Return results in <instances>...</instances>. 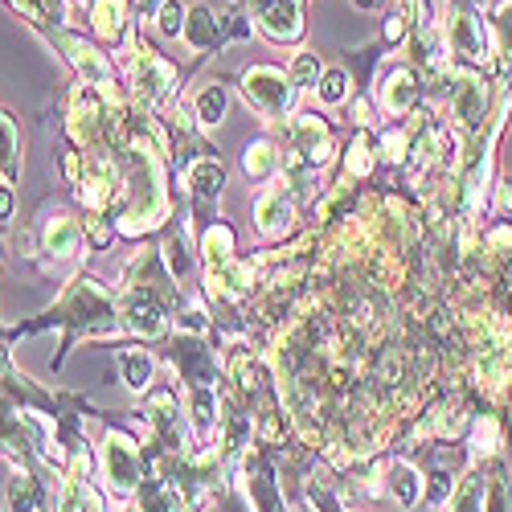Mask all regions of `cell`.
Returning a JSON list of instances; mask_svg holds the SVG:
<instances>
[{
    "label": "cell",
    "mask_w": 512,
    "mask_h": 512,
    "mask_svg": "<svg viewBox=\"0 0 512 512\" xmlns=\"http://www.w3.org/2000/svg\"><path fill=\"white\" fill-rule=\"evenodd\" d=\"M500 431H504V439L512 443V394H508V402H504V414H500Z\"/></svg>",
    "instance_id": "31"
},
{
    "label": "cell",
    "mask_w": 512,
    "mask_h": 512,
    "mask_svg": "<svg viewBox=\"0 0 512 512\" xmlns=\"http://www.w3.org/2000/svg\"><path fill=\"white\" fill-rule=\"evenodd\" d=\"M463 9H476V13H492V0H455Z\"/></svg>",
    "instance_id": "32"
},
{
    "label": "cell",
    "mask_w": 512,
    "mask_h": 512,
    "mask_svg": "<svg viewBox=\"0 0 512 512\" xmlns=\"http://www.w3.org/2000/svg\"><path fill=\"white\" fill-rule=\"evenodd\" d=\"M41 500H46V492H41V480L29 472V467H21V472L9 480V504H13V512H41Z\"/></svg>",
    "instance_id": "24"
},
{
    "label": "cell",
    "mask_w": 512,
    "mask_h": 512,
    "mask_svg": "<svg viewBox=\"0 0 512 512\" xmlns=\"http://www.w3.org/2000/svg\"><path fill=\"white\" fill-rule=\"evenodd\" d=\"M242 173L250 185H267V181H279L283 177V148L271 140V136H259L250 140L246 152H242Z\"/></svg>",
    "instance_id": "16"
},
{
    "label": "cell",
    "mask_w": 512,
    "mask_h": 512,
    "mask_svg": "<svg viewBox=\"0 0 512 512\" xmlns=\"http://www.w3.org/2000/svg\"><path fill=\"white\" fill-rule=\"evenodd\" d=\"M82 246H91L87 226H82L74 213H50L46 226H41V250H46L54 263H70L82 254Z\"/></svg>",
    "instance_id": "13"
},
{
    "label": "cell",
    "mask_w": 512,
    "mask_h": 512,
    "mask_svg": "<svg viewBox=\"0 0 512 512\" xmlns=\"http://www.w3.org/2000/svg\"><path fill=\"white\" fill-rule=\"evenodd\" d=\"M185 5L181 0H164V5L156 9V29H160V37H168V41H181V33H185Z\"/></svg>",
    "instance_id": "28"
},
{
    "label": "cell",
    "mask_w": 512,
    "mask_h": 512,
    "mask_svg": "<svg viewBox=\"0 0 512 512\" xmlns=\"http://www.w3.org/2000/svg\"><path fill=\"white\" fill-rule=\"evenodd\" d=\"M447 115L463 140H476L496 115L492 103V74L451 66L447 70Z\"/></svg>",
    "instance_id": "3"
},
{
    "label": "cell",
    "mask_w": 512,
    "mask_h": 512,
    "mask_svg": "<svg viewBox=\"0 0 512 512\" xmlns=\"http://www.w3.org/2000/svg\"><path fill=\"white\" fill-rule=\"evenodd\" d=\"M127 82H132V95L140 99V111L152 115L177 95L181 70L160 50H152L140 33H132V41H127Z\"/></svg>",
    "instance_id": "4"
},
{
    "label": "cell",
    "mask_w": 512,
    "mask_h": 512,
    "mask_svg": "<svg viewBox=\"0 0 512 512\" xmlns=\"http://www.w3.org/2000/svg\"><path fill=\"white\" fill-rule=\"evenodd\" d=\"M484 476H488V492H484V512H512V472L500 455L484 459Z\"/></svg>",
    "instance_id": "21"
},
{
    "label": "cell",
    "mask_w": 512,
    "mask_h": 512,
    "mask_svg": "<svg viewBox=\"0 0 512 512\" xmlns=\"http://www.w3.org/2000/svg\"><path fill=\"white\" fill-rule=\"evenodd\" d=\"M0 349H5V345H0ZM0 369H5V353H0Z\"/></svg>",
    "instance_id": "34"
},
{
    "label": "cell",
    "mask_w": 512,
    "mask_h": 512,
    "mask_svg": "<svg viewBox=\"0 0 512 512\" xmlns=\"http://www.w3.org/2000/svg\"><path fill=\"white\" fill-rule=\"evenodd\" d=\"M234 226L230 222H209L205 230H197V254H201V263H205V271H218V267H226L230 259H238L234 254Z\"/></svg>",
    "instance_id": "19"
},
{
    "label": "cell",
    "mask_w": 512,
    "mask_h": 512,
    "mask_svg": "<svg viewBox=\"0 0 512 512\" xmlns=\"http://www.w3.org/2000/svg\"><path fill=\"white\" fill-rule=\"evenodd\" d=\"M9 218H13V185L0 181V230L9 226Z\"/></svg>",
    "instance_id": "30"
},
{
    "label": "cell",
    "mask_w": 512,
    "mask_h": 512,
    "mask_svg": "<svg viewBox=\"0 0 512 512\" xmlns=\"http://www.w3.org/2000/svg\"><path fill=\"white\" fill-rule=\"evenodd\" d=\"M41 33H46L50 41H54V46L62 50V58L78 70V78L82 82H87V87H99L111 103L119 99L115 95V87H119V74H115V66H111V58L95 46V41H87V37H82V33H74V29H66V25H54V29H41Z\"/></svg>",
    "instance_id": "6"
},
{
    "label": "cell",
    "mask_w": 512,
    "mask_h": 512,
    "mask_svg": "<svg viewBox=\"0 0 512 512\" xmlns=\"http://www.w3.org/2000/svg\"><path fill=\"white\" fill-rule=\"evenodd\" d=\"M484 492H488L484 463H472V472H467V476L455 484L447 512H484Z\"/></svg>",
    "instance_id": "23"
},
{
    "label": "cell",
    "mask_w": 512,
    "mask_h": 512,
    "mask_svg": "<svg viewBox=\"0 0 512 512\" xmlns=\"http://www.w3.org/2000/svg\"><path fill=\"white\" fill-rule=\"evenodd\" d=\"M119 381L132 394H148L156 381V357L144 345H123L119 349Z\"/></svg>",
    "instance_id": "18"
},
{
    "label": "cell",
    "mask_w": 512,
    "mask_h": 512,
    "mask_svg": "<svg viewBox=\"0 0 512 512\" xmlns=\"http://www.w3.org/2000/svg\"><path fill=\"white\" fill-rule=\"evenodd\" d=\"M99 467H103V480L115 496H136L140 484L148 480V463H144L140 443L123 431H107V439L99 447Z\"/></svg>",
    "instance_id": "8"
},
{
    "label": "cell",
    "mask_w": 512,
    "mask_h": 512,
    "mask_svg": "<svg viewBox=\"0 0 512 512\" xmlns=\"http://www.w3.org/2000/svg\"><path fill=\"white\" fill-rule=\"evenodd\" d=\"M287 74H291V82H295L300 91H316V87H320V78H324V62H320V54L300 50V54L291 58Z\"/></svg>",
    "instance_id": "27"
},
{
    "label": "cell",
    "mask_w": 512,
    "mask_h": 512,
    "mask_svg": "<svg viewBox=\"0 0 512 512\" xmlns=\"http://www.w3.org/2000/svg\"><path fill=\"white\" fill-rule=\"evenodd\" d=\"M295 218H300V205H295V193L275 185L263 189L254 197V230H259L267 242H283L295 230Z\"/></svg>",
    "instance_id": "11"
},
{
    "label": "cell",
    "mask_w": 512,
    "mask_h": 512,
    "mask_svg": "<svg viewBox=\"0 0 512 512\" xmlns=\"http://www.w3.org/2000/svg\"><path fill=\"white\" fill-rule=\"evenodd\" d=\"M357 5H361V9H369V5H377V0H357Z\"/></svg>",
    "instance_id": "33"
},
{
    "label": "cell",
    "mask_w": 512,
    "mask_h": 512,
    "mask_svg": "<svg viewBox=\"0 0 512 512\" xmlns=\"http://www.w3.org/2000/svg\"><path fill=\"white\" fill-rule=\"evenodd\" d=\"M66 328V340H62V353L54 357V369L66 361V353L74 349L78 336H115L123 332V304L115 300V295L95 279V275H74L70 287L62 291V300L25 328H17L13 336H29V332H41V328Z\"/></svg>",
    "instance_id": "1"
},
{
    "label": "cell",
    "mask_w": 512,
    "mask_h": 512,
    "mask_svg": "<svg viewBox=\"0 0 512 512\" xmlns=\"http://www.w3.org/2000/svg\"><path fill=\"white\" fill-rule=\"evenodd\" d=\"M386 488L398 496V504H402V508H414V504L422 500V472H418L414 463H394V467H390Z\"/></svg>",
    "instance_id": "25"
},
{
    "label": "cell",
    "mask_w": 512,
    "mask_h": 512,
    "mask_svg": "<svg viewBox=\"0 0 512 512\" xmlns=\"http://www.w3.org/2000/svg\"><path fill=\"white\" fill-rule=\"evenodd\" d=\"M353 87H357V82H353V74L345 66H328L324 78H320V87H316V99L324 107H340V103L353 99Z\"/></svg>",
    "instance_id": "26"
},
{
    "label": "cell",
    "mask_w": 512,
    "mask_h": 512,
    "mask_svg": "<svg viewBox=\"0 0 512 512\" xmlns=\"http://www.w3.org/2000/svg\"><path fill=\"white\" fill-rule=\"evenodd\" d=\"M226 177H230V168H226V160L218 152H201V156L189 160L181 181H185V193H189V209L197 218V230H205L209 222H218V218H209L205 209L218 205V197L226 189Z\"/></svg>",
    "instance_id": "9"
},
{
    "label": "cell",
    "mask_w": 512,
    "mask_h": 512,
    "mask_svg": "<svg viewBox=\"0 0 512 512\" xmlns=\"http://www.w3.org/2000/svg\"><path fill=\"white\" fill-rule=\"evenodd\" d=\"M418 99H422V74L414 66H390L377 87V111L390 119H402L418 107Z\"/></svg>",
    "instance_id": "12"
},
{
    "label": "cell",
    "mask_w": 512,
    "mask_h": 512,
    "mask_svg": "<svg viewBox=\"0 0 512 512\" xmlns=\"http://www.w3.org/2000/svg\"><path fill=\"white\" fill-rule=\"evenodd\" d=\"M496 201H492V218H512V177H500L492 185Z\"/></svg>",
    "instance_id": "29"
},
{
    "label": "cell",
    "mask_w": 512,
    "mask_h": 512,
    "mask_svg": "<svg viewBox=\"0 0 512 512\" xmlns=\"http://www.w3.org/2000/svg\"><path fill=\"white\" fill-rule=\"evenodd\" d=\"M488 29H492V50H496V82L512 78V0H496L488 13Z\"/></svg>",
    "instance_id": "17"
},
{
    "label": "cell",
    "mask_w": 512,
    "mask_h": 512,
    "mask_svg": "<svg viewBox=\"0 0 512 512\" xmlns=\"http://www.w3.org/2000/svg\"><path fill=\"white\" fill-rule=\"evenodd\" d=\"M168 361L181 373L185 390H218V353L209 349L205 336L173 332L168 336Z\"/></svg>",
    "instance_id": "10"
},
{
    "label": "cell",
    "mask_w": 512,
    "mask_h": 512,
    "mask_svg": "<svg viewBox=\"0 0 512 512\" xmlns=\"http://www.w3.org/2000/svg\"><path fill=\"white\" fill-rule=\"evenodd\" d=\"M123 332L140 340H160L168 332V312L140 291H123Z\"/></svg>",
    "instance_id": "15"
},
{
    "label": "cell",
    "mask_w": 512,
    "mask_h": 512,
    "mask_svg": "<svg viewBox=\"0 0 512 512\" xmlns=\"http://www.w3.org/2000/svg\"><path fill=\"white\" fill-rule=\"evenodd\" d=\"M17 177H21V127L0 107V181L17 185Z\"/></svg>",
    "instance_id": "20"
},
{
    "label": "cell",
    "mask_w": 512,
    "mask_h": 512,
    "mask_svg": "<svg viewBox=\"0 0 512 512\" xmlns=\"http://www.w3.org/2000/svg\"><path fill=\"white\" fill-rule=\"evenodd\" d=\"M87 21L99 41H107V46H127V41H132V0H91Z\"/></svg>",
    "instance_id": "14"
},
{
    "label": "cell",
    "mask_w": 512,
    "mask_h": 512,
    "mask_svg": "<svg viewBox=\"0 0 512 512\" xmlns=\"http://www.w3.org/2000/svg\"><path fill=\"white\" fill-rule=\"evenodd\" d=\"M226 107H230V99H226L222 82H205V87H197V95H193V103H189V115H193V123H201V127H218V123L226 119Z\"/></svg>",
    "instance_id": "22"
},
{
    "label": "cell",
    "mask_w": 512,
    "mask_h": 512,
    "mask_svg": "<svg viewBox=\"0 0 512 512\" xmlns=\"http://www.w3.org/2000/svg\"><path fill=\"white\" fill-rule=\"evenodd\" d=\"M443 25V41H447V58L451 66H467V70H484L496 78V50H492V29H488V13L463 9L455 0H447V21Z\"/></svg>",
    "instance_id": "2"
},
{
    "label": "cell",
    "mask_w": 512,
    "mask_h": 512,
    "mask_svg": "<svg viewBox=\"0 0 512 512\" xmlns=\"http://www.w3.org/2000/svg\"><path fill=\"white\" fill-rule=\"evenodd\" d=\"M238 13L259 29L271 46H300L304 25V0H238Z\"/></svg>",
    "instance_id": "7"
},
{
    "label": "cell",
    "mask_w": 512,
    "mask_h": 512,
    "mask_svg": "<svg viewBox=\"0 0 512 512\" xmlns=\"http://www.w3.org/2000/svg\"><path fill=\"white\" fill-rule=\"evenodd\" d=\"M234 82H238L242 103H246L254 115H259V119H267V123L291 119L295 99H300V87L291 82V74L279 70V66H271V62H254V66H246Z\"/></svg>",
    "instance_id": "5"
}]
</instances>
